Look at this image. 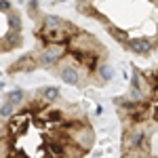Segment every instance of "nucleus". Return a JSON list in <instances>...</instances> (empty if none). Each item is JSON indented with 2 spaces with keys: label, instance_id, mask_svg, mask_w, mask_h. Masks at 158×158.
I'll return each instance as SVG.
<instances>
[{
  "label": "nucleus",
  "instance_id": "8",
  "mask_svg": "<svg viewBox=\"0 0 158 158\" xmlns=\"http://www.w3.org/2000/svg\"><path fill=\"white\" fill-rule=\"evenodd\" d=\"M15 114H17V106L13 101H9L6 97H2V103H0V118H2V122H9Z\"/></svg>",
  "mask_w": 158,
  "mask_h": 158
},
{
  "label": "nucleus",
  "instance_id": "7",
  "mask_svg": "<svg viewBox=\"0 0 158 158\" xmlns=\"http://www.w3.org/2000/svg\"><path fill=\"white\" fill-rule=\"evenodd\" d=\"M21 42H23V38H21V32H6L4 36H2V51H13L17 49V47H21Z\"/></svg>",
  "mask_w": 158,
  "mask_h": 158
},
{
  "label": "nucleus",
  "instance_id": "4",
  "mask_svg": "<svg viewBox=\"0 0 158 158\" xmlns=\"http://www.w3.org/2000/svg\"><path fill=\"white\" fill-rule=\"evenodd\" d=\"M38 68H40V65H38L34 53H30V55L21 57L19 61H15L11 68H9V72L11 74H15V72H34V70H38Z\"/></svg>",
  "mask_w": 158,
  "mask_h": 158
},
{
  "label": "nucleus",
  "instance_id": "9",
  "mask_svg": "<svg viewBox=\"0 0 158 158\" xmlns=\"http://www.w3.org/2000/svg\"><path fill=\"white\" fill-rule=\"evenodd\" d=\"M4 17H6V25H9L11 32H21V27H23V19H21L19 13L11 11L9 15H4Z\"/></svg>",
  "mask_w": 158,
  "mask_h": 158
},
{
  "label": "nucleus",
  "instance_id": "14",
  "mask_svg": "<svg viewBox=\"0 0 158 158\" xmlns=\"http://www.w3.org/2000/svg\"><path fill=\"white\" fill-rule=\"evenodd\" d=\"M27 9H30V11L34 13L38 9V0H30V4H27Z\"/></svg>",
  "mask_w": 158,
  "mask_h": 158
},
{
  "label": "nucleus",
  "instance_id": "6",
  "mask_svg": "<svg viewBox=\"0 0 158 158\" xmlns=\"http://www.w3.org/2000/svg\"><path fill=\"white\" fill-rule=\"evenodd\" d=\"M95 76H97L99 82H110L114 76H116V72H114V68H112V63L106 59H101L97 63V68H95Z\"/></svg>",
  "mask_w": 158,
  "mask_h": 158
},
{
  "label": "nucleus",
  "instance_id": "11",
  "mask_svg": "<svg viewBox=\"0 0 158 158\" xmlns=\"http://www.w3.org/2000/svg\"><path fill=\"white\" fill-rule=\"evenodd\" d=\"M106 27H108V32L112 34V38H114V40H118L120 44H124V42H127V40L131 38L129 34H127V32H124V30H120V27H116L114 23H106Z\"/></svg>",
  "mask_w": 158,
  "mask_h": 158
},
{
  "label": "nucleus",
  "instance_id": "12",
  "mask_svg": "<svg viewBox=\"0 0 158 158\" xmlns=\"http://www.w3.org/2000/svg\"><path fill=\"white\" fill-rule=\"evenodd\" d=\"M4 97L9 99V101H13V103L19 108V106H23V103H25V91H21V89H13V91H9Z\"/></svg>",
  "mask_w": 158,
  "mask_h": 158
},
{
  "label": "nucleus",
  "instance_id": "1",
  "mask_svg": "<svg viewBox=\"0 0 158 158\" xmlns=\"http://www.w3.org/2000/svg\"><path fill=\"white\" fill-rule=\"evenodd\" d=\"M68 53H70V42H51V44H42V49H38L34 57L40 68L49 70L53 65H59L68 57Z\"/></svg>",
  "mask_w": 158,
  "mask_h": 158
},
{
  "label": "nucleus",
  "instance_id": "13",
  "mask_svg": "<svg viewBox=\"0 0 158 158\" xmlns=\"http://www.w3.org/2000/svg\"><path fill=\"white\" fill-rule=\"evenodd\" d=\"M0 9H2V15H9V13L13 11L11 0H0Z\"/></svg>",
  "mask_w": 158,
  "mask_h": 158
},
{
  "label": "nucleus",
  "instance_id": "3",
  "mask_svg": "<svg viewBox=\"0 0 158 158\" xmlns=\"http://www.w3.org/2000/svg\"><path fill=\"white\" fill-rule=\"evenodd\" d=\"M122 47L129 51V53H133V55H143V57H148L154 51L156 44H154L152 38H148V36H133V38H129Z\"/></svg>",
  "mask_w": 158,
  "mask_h": 158
},
{
  "label": "nucleus",
  "instance_id": "10",
  "mask_svg": "<svg viewBox=\"0 0 158 158\" xmlns=\"http://www.w3.org/2000/svg\"><path fill=\"white\" fill-rule=\"evenodd\" d=\"M68 23L59 15H42V27H63Z\"/></svg>",
  "mask_w": 158,
  "mask_h": 158
},
{
  "label": "nucleus",
  "instance_id": "2",
  "mask_svg": "<svg viewBox=\"0 0 158 158\" xmlns=\"http://www.w3.org/2000/svg\"><path fill=\"white\" fill-rule=\"evenodd\" d=\"M65 135H68V139L76 143L78 148H82V150H91L93 143H95V133H93V129L89 127V122H76L72 120L68 124V129H65Z\"/></svg>",
  "mask_w": 158,
  "mask_h": 158
},
{
  "label": "nucleus",
  "instance_id": "17",
  "mask_svg": "<svg viewBox=\"0 0 158 158\" xmlns=\"http://www.w3.org/2000/svg\"><path fill=\"white\" fill-rule=\"evenodd\" d=\"M59 2H63V0H59Z\"/></svg>",
  "mask_w": 158,
  "mask_h": 158
},
{
  "label": "nucleus",
  "instance_id": "16",
  "mask_svg": "<svg viewBox=\"0 0 158 158\" xmlns=\"http://www.w3.org/2000/svg\"><path fill=\"white\" fill-rule=\"evenodd\" d=\"M156 40H158V30H156Z\"/></svg>",
  "mask_w": 158,
  "mask_h": 158
},
{
  "label": "nucleus",
  "instance_id": "15",
  "mask_svg": "<svg viewBox=\"0 0 158 158\" xmlns=\"http://www.w3.org/2000/svg\"><path fill=\"white\" fill-rule=\"evenodd\" d=\"M76 2H78V4H91L93 0H76Z\"/></svg>",
  "mask_w": 158,
  "mask_h": 158
},
{
  "label": "nucleus",
  "instance_id": "5",
  "mask_svg": "<svg viewBox=\"0 0 158 158\" xmlns=\"http://www.w3.org/2000/svg\"><path fill=\"white\" fill-rule=\"evenodd\" d=\"M59 97H61L59 86L49 85V86H42V89L38 91V99H40L44 106H53L55 101H59Z\"/></svg>",
  "mask_w": 158,
  "mask_h": 158
}]
</instances>
